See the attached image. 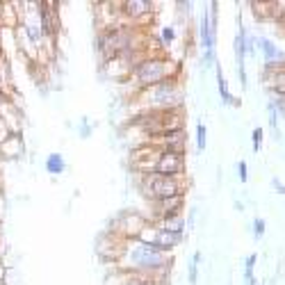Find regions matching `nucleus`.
Here are the masks:
<instances>
[{
  "instance_id": "29",
  "label": "nucleus",
  "mask_w": 285,
  "mask_h": 285,
  "mask_svg": "<svg viewBox=\"0 0 285 285\" xmlns=\"http://www.w3.org/2000/svg\"><path fill=\"white\" fill-rule=\"evenodd\" d=\"M196 215H199V208H189L187 217H185V222H187V228H194V226H196Z\"/></svg>"
},
{
  "instance_id": "33",
  "label": "nucleus",
  "mask_w": 285,
  "mask_h": 285,
  "mask_svg": "<svg viewBox=\"0 0 285 285\" xmlns=\"http://www.w3.org/2000/svg\"><path fill=\"white\" fill-rule=\"evenodd\" d=\"M235 210H238V212H244V203H242V201H235Z\"/></svg>"
},
{
  "instance_id": "26",
  "label": "nucleus",
  "mask_w": 285,
  "mask_h": 285,
  "mask_svg": "<svg viewBox=\"0 0 285 285\" xmlns=\"http://www.w3.org/2000/svg\"><path fill=\"white\" fill-rule=\"evenodd\" d=\"M176 9H178V16L189 18L192 9H194V3H189V0H178V3H176Z\"/></svg>"
},
{
  "instance_id": "9",
  "label": "nucleus",
  "mask_w": 285,
  "mask_h": 285,
  "mask_svg": "<svg viewBox=\"0 0 285 285\" xmlns=\"http://www.w3.org/2000/svg\"><path fill=\"white\" fill-rule=\"evenodd\" d=\"M149 144L158 146L160 151H178V153H185V146H187V132L183 130H171L164 132V135H158L153 139H149Z\"/></svg>"
},
{
  "instance_id": "6",
  "label": "nucleus",
  "mask_w": 285,
  "mask_h": 285,
  "mask_svg": "<svg viewBox=\"0 0 285 285\" xmlns=\"http://www.w3.org/2000/svg\"><path fill=\"white\" fill-rule=\"evenodd\" d=\"M151 174L160 176H185V153L178 151H162L153 164Z\"/></svg>"
},
{
  "instance_id": "8",
  "label": "nucleus",
  "mask_w": 285,
  "mask_h": 285,
  "mask_svg": "<svg viewBox=\"0 0 285 285\" xmlns=\"http://www.w3.org/2000/svg\"><path fill=\"white\" fill-rule=\"evenodd\" d=\"M155 12H158L155 3H151V0H124L121 3V16L126 23H132V26L146 16H155Z\"/></svg>"
},
{
  "instance_id": "15",
  "label": "nucleus",
  "mask_w": 285,
  "mask_h": 285,
  "mask_svg": "<svg viewBox=\"0 0 285 285\" xmlns=\"http://www.w3.org/2000/svg\"><path fill=\"white\" fill-rule=\"evenodd\" d=\"M180 242H183V238H178V235H171V233H164V230H158L153 249H158V251H162V253H171Z\"/></svg>"
},
{
  "instance_id": "10",
  "label": "nucleus",
  "mask_w": 285,
  "mask_h": 285,
  "mask_svg": "<svg viewBox=\"0 0 285 285\" xmlns=\"http://www.w3.org/2000/svg\"><path fill=\"white\" fill-rule=\"evenodd\" d=\"M0 119L7 124L12 135H23V114L14 98H9L5 105H0Z\"/></svg>"
},
{
  "instance_id": "36",
  "label": "nucleus",
  "mask_w": 285,
  "mask_h": 285,
  "mask_svg": "<svg viewBox=\"0 0 285 285\" xmlns=\"http://www.w3.org/2000/svg\"><path fill=\"white\" fill-rule=\"evenodd\" d=\"M258 285H260V283H258Z\"/></svg>"
},
{
  "instance_id": "35",
  "label": "nucleus",
  "mask_w": 285,
  "mask_h": 285,
  "mask_svg": "<svg viewBox=\"0 0 285 285\" xmlns=\"http://www.w3.org/2000/svg\"><path fill=\"white\" fill-rule=\"evenodd\" d=\"M0 60H3V57H0Z\"/></svg>"
},
{
  "instance_id": "7",
  "label": "nucleus",
  "mask_w": 285,
  "mask_h": 285,
  "mask_svg": "<svg viewBox=\"0 0 285 285\" xmlns=\"http://www.w3.org/2000/svg\"><path fill=\"white\" fill-rule=\"evenodd\" d=\"M149 205H151V217H149V222L155 224V222H160V219L176 217V215H183L185 196H171V199L149 201Z\"/></svg>"
},
{
  "instance_id": "4",
  "label": "nucleus",
  "mask_w": 285,
  "mask_h": 285,
  "mask_svg": "<svg viewBox=\"0 0 285 285\" xmlns=\"http://www.w3.org/2000/svg\"><path fill=\"white\" fill-rule=\"evenodd\" d=\"M135 183L139 194L146 201L171 199V196H185L187 178L185 176H160V174H135Z\"/></svg>"
},
{
  "instance_id": "12",
  "label": "nucleus",
  "mask_w": 285,
  "mask_h": 285,
  "mask_svg": "<svg viewBox=\"0 0 285 285\" xmlns=\"http://www.w3.org/2000/svg\"><path fill=\"white\" fill-rule=\"evenodd\" d=\"M215 76H217V89H219V98H222L224 105H233V107H240V105H242V98H235L233 94H230L228 80H226L224 68H222V64H219V62L215 64Z\"/></svg>"
},
{
  "instance_id": "1",
  "label": "nucleus",
  "mask_w": 285,
  "mask_h": 285,
  "mask_svg": "<svg viewBox=\"0 0 285 285\" xmlns=\"http://www.w3.org/2000/svg\"><path fill=\"white\" fill-rule=\"evenodd\" d=\"M174 76H180L178 62L171 60L167 53H149L144 60L137 64V68L132 71V76L128 78L124 85L130 89V96H135L137 91L146 89V87H153Z\"/></svg>"
},
{
  "instance_id": "31",
  "label": "nucleus",
  "mask_w": 285,
  "mask_h": 285,
  "mask_svg": "<svg viewBox=\"0 0 285 285\" xmlns=\"http://www.w3.org/2000/svg\"><path fill=\"white\" fill-rule=\"evenodd\" d=\"M272 187L276 189L278 194H283V196H285V183H283L281 178H272Z\"/></svg>"
},
{
  "instance_id": "34",
  "label": "nucleus",
  "mask_w": 285,
  "mask_h": 285,
  "mask_svg": "<svg viewBox=\"0 0 285 285\" xmlns=\"http://www.w3.org/2000/svg\"><path fill=\"white\" fill-rule=\"evenodd\" d=\"M0 285H9V281H0Z\"/></svg>"
},
{
  "instance_id": "20",
  "label": "nucleus",
  "mask_w": 285,
  "mask_h": 285,
  "mask_svg": "<svg viewBox=\"0 0 285 285\" xmlns=\"http://www.w3.org/2000/svg\"><path fill=\"white\" fill-rule=\"evenodd\" d=\"M160 43H162V48H171L176 43V30H174V26H162L160 28Z\"/></svg>"
},
{
  "instance_id": "3",
  "label": "nucleus",
  "mask_w": 285,
  "mask_h": 285,
  "mask_svg": "<svg viewBox=\"0 0 285 285\" xmlns=\"http://www.w3.org/2000/svg\"><path fill=\"white\" fill-rule=\"evenodd\" d=\"M128 101H132L137 105V110H171V107H183V89H180V76L167 78V80L158 82L153 87L137 91L135 96H130Z\"/></svg>"
},
{
  "instance_id": "19",
  "label": "nucleus",
  "mask_w": 285,
  "mask_h": 285,
  "mask_svg": "<svg viewBox=\"0 0 285 285\" xmlns=\"http://www.w3.org/2000/svg\"><path fill=\"white\" fill-rule=\"evenodd\" d=\"M269 5H272V0L269 3H249V7L258 21H269Z\"/></svg>"
},
{
  "instance_id": "13",
  "label": "nucleus",
  "mask_w": 285,
  "mask_h": 285,
  "mask_svg": "<svg viewBox=\"0 0 285 285\" xmlns=\"http://www.w3.org/2000/svg\"><path fill=\"white\" fill-rule=\"evenodd\" d=\"M158 230H164V233L178 235V238L185 240V233H187V222H185V215H176V217H167L160 219V222L153 224Z\"/></svg>"
},
{
  "instance_id": "11",
  "label": "nucleus",
  "mask_w": 285,
  "mask_h": 285,
  "mask_svg": "<svg viewBox=\"0 0 285 285\" xmlns=\"http://www.w3.org/2000/svg\"><path fill=\"white\" fill-rule=\"evenodd\" d=\"M26 155V139L23 135H12L0 144V160H21Z\"/></svg>"
},
{
  "instance_id": "18",
  "label": "nucleus",
  "mask_w": 285,
  "mask_h": 285,
  "mask_svg": "<svg viewBox=\"0 0 285 285\" xmlns=\"http://www.w3.org/2000/svg\"><path fill=\"white\" fill-rule=\"evenodd\" d=\"M201 260H203L201 251H194V253H192L189 265H187V283H189V285H199V267H201Z\"/></svg>"
},
{
  "instance_id": "25",
  "label": "nucleus",
  "mask_w": 285,
  "mask_h": 285,
  "mask_svg": "<svg viewBox=\"0 0 285 285\" xmlns=\"http://www.w3.org/2000/svg\"><path fill=\"white\" fill-rule=\"evenodd\" d=\"M278 121H281V116H278V112L274 110L272 101H267V124L272 130H278Z\"/></svg>"
},
{
  "instance_id": "16",
  "label": "nucleus",
  "mask_w": 285,
  "mask_h": 285,
  "mask_svg": "<svg viewBox=\"0 0 285 285\" xmlns=\"http://www.w3.org/2000/svg\"><path fill=\"white\" fill-rule=\"evenodd\" d=\"M43 169L51 176H62L66 171V160H64L62 153H48L46 160H43Z\"/></svg>"
},
{
  "instance_id": "32",
  "label": "nucleus",
  "mask_w": 285,
  "mask_h": 285,
  "mask_svg": "<svg viewBox=\"0 0 285 285\" xmlns=\"http://www.w3.org/2000/svg\"><path fill=\"white\" fill-rule=\"evenodd\" d=\"M7 272H9V265L5 263V258L0 260V281H7Z\"/></svg>"
},
{
  "instance_id": "28",
  "label": "nucleus",
  "mask_w": 285,
  "mask_h": 285,
  "mask_svg": "<svg viewBox=\"0 0 285 285\" xmlns=\"http://www.w3.org/2000/svg\"><path fill=\"white\" fill-rule=\"evenodd\" d=\"M255 265H258V253H249L247 260H244V272L242 274H253Z\"/></svg>"
},
{
  "instance_id": "21",
  "label": "nucleus",
  "mask_w": 285,
  "mask_h": 285,
  "mask_svg": "<svg viewBox=\"0 0 285 285\" xmlns=\"http://www.w3.org/2000/svg\"><path fill=\"white\" fill-rule=\"evenodd\" d=\"M205 146H208V126L199 121V124H196V149L203 153Z\"/></svg>"
},
{
  "instance_id": "17",
  "label": "nucleus",
  "mask_w": 285,
  "mask_h": 285,
  "mask_svg": "<svg viewBox=\"0 0 285 285\" xmlns=\"http://www.w3.org/2000/svg\"><path fill=\"white\" fill-rule=\"evenodd\" d=\"M258 48L263 51V57H265V64H274L281 55V48L267 37H258Z\"/></svg>"
},
{
  "instance_id": "23",
  "label": "nucleus",
  "mask_w": 285,
  "mask_h": 285,
  "mask_svg": "<svg viewBox=\"0 0 285 285\" xmlns=\"http://www.w3.org/2000/svg\"><path fill=\"white\" fill-rule=\"evenodd\" d=\"M263 139H265V130L260 126H255L253 132H251V149H253V153H260V149H263Z\"/></svg>"
},
{
  "instance_id": "30",
  "label": "nucleus",
  "mask_w": 285,
  "mask_h": 285,
  "mask_svg": "<svg viewBox=\"0 0 285 285\" xmlns=\"http://www.w3.org/2000/svg\"><path fill=\"white\" fill-rule=\"evenodd\" d=\"M9 137H12V130H9L3 119H0V144H3L5 139H9Z\"/></svg>"
},
{
  "instance_id": "14",
  "label": "nucleus",
  "mask_w": 285,
  "mask_h": 285,
  "mask_svg": "<svg viewBox=\"0 0 285 285\" xmlns=\"http://www.w3.org/2000/svg\"><path fill=\"white\" fill-rule=\"evenodd\" d=\"M263 80L274 96L285 98V71H263Z\"/></svg>"
},
{
  "instance_id": "24",
  "label": "nucleus",
  "mask_w": 285,
  "mask_h": 285,
  "mask_svg": "<svg viewBox=\"0 0 285 285\" xmlns=\"http://www.w3.org/2000/svg\"><path fill=\"white\" fill-rule=\"evenodd\" d=\"M251 228H253V238H255V242H258V240H263V238H265V233H267V222H265L263 217H255L253 222H251Z\"/></svg>"
},
{
  "instance_id": "5",
  "label": "nucleus",
  "mask_w": 285,
  "mask_h": 285,
  "mask_svg": "<svg viewBox=\"0 0 285 285\" xmlns=\"http://www.w3.org/2000/svg\"><path fill=\"white\" fill-rule=\"evenodd\" d=\"M146 224H149V219L141 212H137V210H121L119 215H114V217L110 219L107 230L119 235L126 242H130V240H137V235L141 233V228H144Z\"/></svg>"
},
{
  "instance_id": "27",
  "label": "nucleus",
  "mask_w": 285,
  "mask_h": 285,
  "mask_svg": "<svg viewBox=\"0 0 285 285\" xmlns=\"http://www.w3.org/2000/svg\"><path fill=\"white\" fill-rule=\"evenodd\" d=\"M235 171H238L240 183H247V180H249V164H247V162L240 160L238 164H235Z\"/></svg>"
},
{
  "instance_id": "2",
  "label": "nucleus",
  "mask_w": 285,
  "mask_h": 285,
  "mask_svg": "<svg viewBox=\"0 0 285 285\" xmlns=\"http://www.w3.org/2000/svg\"><path fill=\"white\" fill-rule=\"evenodd\" d=\"M174 260H171V253H162L158 249L149 247V244H141L137 240H130L126 244L124 253H121L119 263L114 267L119 269H128V272H141V274H151L158 272V269L171 267Z\"/></svg>"
},
{
  "instance_id": "22",
  "label": "nucleus",
  "mask_w": 285,
  "mask_h": 285,
  "mask_svg": "<svg viewBox=\"0 0 285 285\" xmlns=\"http://www.w3.org/2000/svg\"><path fill=\"white\" fill-rule=\"evenodd\" d=\"M94 124H91L87 116H80V121H78V135L82 137V139H87V137H91V132H94Z\"/></svg>"
}]
</instances>
